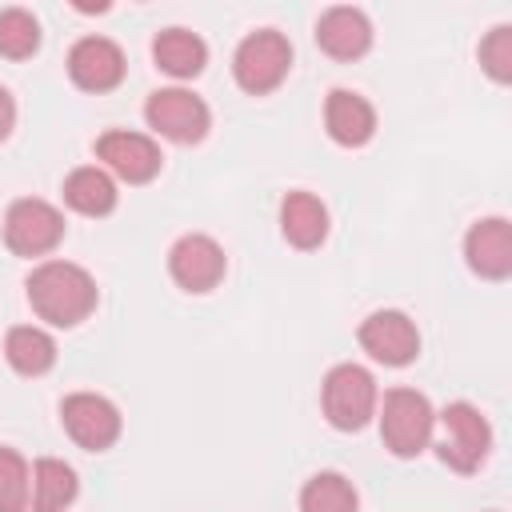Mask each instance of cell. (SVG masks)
Masks as SVG:
<instances>
[{
	"label": "cell",
	"instance_id": "obj_1",
	"mask_svg": "<svg viewBox=\"0 0 512 512\" xmlns=\"http://www.w3.org/2000/svg\"><path fill=\"white\" fill-rule=\"evenodd\" d=\"M28 288V304L40 320H48L52 328H76L80 320H88L96 312L100 288L92 280L88 268L72 264V260H44L28 272L24 280Z\"/></svg>",
	"mask_w": 512,
	"mask_h": 512
},
{
	"label": "cell",
	"instance_id": "obj_2",
	"mask_svg": "<svg viewBox=\"0 0 512 512\" xmlns=\"http://www.w3.org/2000/svg\"><path fill=\"white\" fill-rule=\"evenodd\" d=\"M376 408H380V440L392 456L408 460V456H420L432 444L436 412H432L424 392L392 388V392H384V404H376Z\"/></svg>",
	"mask_w": 512,
	"mask_h": 512
},
{
	"label": "cell",
	"instance_id": "obj_3",
	"mask_svg": "<svg viewBox=\"0 0 512 512\" xmlns=\"http://www.w3.org/2000/svg\"><path fill=\"white\" fill-rule=\"evenodd\" d=\"M288 68H292V44L276 28L248 32L236 44V52H232V76H236V84L248 96H264V92L280 88L284 76H288Z\"/></svg>",
	"mask_w": 512,
	"mask_h": 512
},
{
	"label": "cell",
	"instance_id": "obj_4",
	"mask_svg": "<svg viewBox=\"0 0 512 512\" xmlns=\"http://www.w3.org/2000/svg\"><path fill=\"white\" fill-rule=\"evenodd\" d=\"M320 404H324V416H328L332 428H340V432H360V428L376 416L380 392H376V380H372L368 368H360V364H336V368L324 376Z\"/></svg>",
	"mask_w": 512,
	"mask_h": 512
},
{
	"label": "cell",
	"instance_id": "obj_5",
	"mask_svg": "<svg viewBox=\"0 0 512 512\" xmlns=\"http://www.w3.org/2000/svg\"><path fill=\"white\" fill-rule=\"evenodd\" d=\"M440 424H444V436L436 444V456L452 472H460V476L476 472L488 460V452H492V424H488V416L476 404H468V400H452L440 412Z\"/></svg>",
	"mask_w": 512,
	"mask_h": 512
},
{
	"label": "cell",
	"instance_id": "obj_6",
	"mask_svg": "<svg viewBox=\"0 0 512 512\" xmlns=\"http://www.w3.org/2000/svg\"><path fill=\"white\" fill-rule=\"evenodd\" d=\"M64 240V216L56 204L24 196L4 212V244L12 256H48Z\"/></svg>",
	"mask_w": 512,
	"mask_h": 512
},
{
	"label": "cell",
	"instance_id": "obj_7",
	"mask_svg": "<svg viewBox=\"0 0 512 512\" xmlns=\"http://www.w3.org/2000/svg\"><path fill=\"white\" fill-rule=\"evenodd\" d=\"M144 120L172 144H200L212 128L208 104L188 88H156L144 104Z\"/></svg>",
	"mask_w": 512,
	"mask_h": 512
},
{
	"label": "cell",
	"instance_id": "obj_8",
	"mask_svg": "<svg viewBox=\"0 0 512 512\" xmlns=\"http://www.w3.org/2000/svg\"><path fill=\"white\" fill-rule=\"evenodd\" d=\"M60 424L84 452H104L120 440V408L96 392H72L60 400Z\"/></svg>",
	"mask_w": 512,
	"mask_h": 512
},
{
	"label": "cell",
	"instance_id": "obj_9",
	"mask_svg": "<svg viewBox=\"0 0 512 512\" xmlns=\"http://www.w3.org/2000/svg\"><path fill=\"white\" fill-rule=\"evenodd\" d=\"M96 160L104 164L108 176L124 180V184H148L164 156H160V144L144 132H128V128H112L104 136H96Z\"/></svg>",
	"mask_w": 512,
	"mask_h": 512
},
{
	"label": "cell",
	"instance_id": "obj_10",
	"mask_svg": "<svg viewBox=\"0 0 512 512\" xmlns=\"http://www.w3.org/2000/svg\"><path fill=\"white\" fill-rule=\"evenodd\" d=\"M224 272H228V256L204 232H188L168 248V276L184 292H212L224 280Z\"/></svg>",
	"mask_w": 512,
	"mask_h": 512
},
{
	"label": "cell",
	"instance_id": "obj_11",
	"mask_svg": "<svg viewBox=\"0 0 512 512\" xmlns=\"http://www.w3.org/2000/svg\"><path fill=\"white\" fill-rule=\"evenodd\" d=\"M356 336H360V348H364L376 364H384V368H404V364H412V360L420 356V332H416L412 316H404V312H396V308L372 312V316L360 324Z\"/></svg>",
	"mask_w": 512,
	"mask_h": 512
},
{
	"label": "cell",
	"instance_id": "obj_12",
	"mask_svg": "<svg viewBox=\"0 0 512 512\" xmlns=\"http://www.w3.org/2000/svg\"><path fill=\"white\" fill-rule=\"evenodd\" d=\"M128 72L124 48L108 36H80L68 52V76L84 92H112Z\"/></svg>",
	"mask_w": 512,
	"mask_h": 512
},
{
	"label": "cell",
	"instance_id": "obj_13",
	"mask_svg": "<svg viewBox=\"0 0 512 512\" xmlns=\"http://www.w3.org/2000/svg\"><path fill=\"white\" fill-rule=\"evenodd\" d=\"M464 260L480 280L512 276V224L504 216H484L464 236Z\"/></svg>",
	"mask_w": 512,
	"mask_h": 512
},
{
	"label": "cell",
	"instance_id": "obj_14",
	"mask_svg": "<svg viewBox=\"0 0 512 512\" xmlns=\"http://www.w3.org/2000/svg\"><path fill=\"white\" fill-rule=\"evenodd\" d=\"M316 44L332 60H360L372 48V20L360 8L336 4L316 20Z\"/></svg>",
	"mask_w": 512,
	"mask_h": 512
},
{
	"label": "cell",
	"instance_id": "obj_15",
	"mask_svg": "<svg viewBox=\"0 0 512 512\" xmlns=\"http://www.w3.org/2000/svg\"><path fill=\"white\" fill-rule=\"evenodd\" d=\"M324 128L340 148H364L376 136V108L352 88H332L324 100Z\"/></svg>",
	"mask_w": 512,
	"mask_h": 512
},
{
	"label": "cell",
	"instance_id": "obj_16",
	"mask_svg": "<svg viewBox=\"0 0 512 512\" xmlns=\"http://www.w3.org/2000/svg\"><path fill=\"white\" fill-rule=\"evenodd\" d=\"M280 232L300 252L320 248L324 236H328V208H324V200L312 196V192H288L280 200Z\"/></svg>",
	"mask_w": 512,
	"mask_h": 512
},
{
	"label": "cell",
	"instance_id": "obj_17",
	"mask_svg": "<svg viewBox=\"0 0 512 512\" xmlns=\"http://www.w3.org/2000/svg\"><path fill=\"white\" fill-rule=\"evenodd\" d=\"M152 60L160 72H168L176 80H192L208 64V44L188 28H164L152 40Z\"/></svg>",
	"mask_w": 512,
	"mask_h": 512
},
{
	"label": "cell",
	"instance_id": "obj_18",
	"mask_svg": "<svg viewBox=\"0 0 512 512\" xmlns=\"http://www.w3.org/2000/svg\"><path fill=\"white\" fill-rule=\"evenodd\" d=\"M116 180L100 168V164H84L72 168L64 180V204L80 216H108L116 208Z\"/></svg>",
	"mask_w": 512,
	"mask_h": 512
},
{
	"label": "cell",
	"instance_id": "obj_19",
	"mask_svg": "<svg viewBox=\"0 0 512 512\" xmlns=\"http://www.w3.org/2000/svg\"><path fill=\"white\" fill-rule=\"evenodd\" d=\"M80 492V480L72 472V464L56 460V456H40L32 464V508L28 512H64L72 508Z\"/></svg>",
	"mask_w": 512,
	"mask_h": 512
},
{
	"label": "cell",
	"instance_id": "obj_20",
	"mask_svg": "<svg viewBox=\"0 0 512 512\" xmlns=\"http://www.w3.org/2000/svg\"><path fill=\"white\" fill-rule=\"evenodd\" d=\"M4 360L20 376H44L56 364V340L36 324H16L4 336Z\"/></svg>",
	"mask_w": 512,
	"mask_h": 512
},
{
	"label": "cell",
	"instance_id": "obj_21",
	"mask_svg": "<svg viewBox=\"0 0 512 512\" xmlns=\"http://www.w3.org/2000/svg\"><path fill=\"white\" fill-rule=\"evenodd\" d=\"M300 512H360V496L340 472H316L300 488Z\"/></svg>",
	"mask_w": 512,
	"mask_h": 512
},
{
	"label": "cell",
	"instance_id": "obj_22",
	"mask_svg": "<svg viewBox=\"0 0 512 512\" xmlns=\"http://www.w3.org/2000/svg\"><path fill=\"white\" fill-rule=\"evenodd\" d=\"M32 508V468L16 448L0 444V512Z\"/></svg>",
	"mask_w": 512,
	"mask_h": 512
},
{
	"label": "cell",
	"instance_id": "obj_23",
	"mask_svg": "<svg viewBox=\"0 0 512 512\" xmlns=\"http://www.w3.org/2000/svg\"><path fill=\"white\" fill-rule=\"evenodd\" d=\"M40 48V20L28 8H4L0 12V56L28 60Z\"/></svg>",
	"mask_w": 512,
	"mask_h": 512
},
{
	"label": "cell",
	"instance_id": "obj_24",
	"mask_svg": "<svg viewBox=\"0 0 512 512\" xmlns=\"http://www.w3.org/2000/svg\"><path fill=\"white\" fill-rule=\"evenodd\" d=\"M480 68H484L496 84H508V80H512V24H496V28L480 40Z\"/></svg>",
	"mask_w": 512,
	"mask_h": 512
},
{
	"label": "cell",
	"instance_id": "obj_25",
	"mask_svg": "<svg viewBox=\"0 0 512 512\" xmlns=\"http://www.w3.org/2000/svg\"><path fill=\"white\" fill-rule=\"evenodd\" d=\"M12 128H16V100H12V92L0 84V144L12 136Z\"/></svg>",
	"mask_w": 512,
	"mask_h": 512
}]
</instances>
